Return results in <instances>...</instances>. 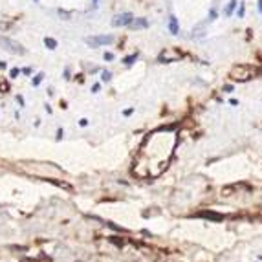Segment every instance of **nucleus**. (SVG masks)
Masks as SVG:
<instances>
[{"instance_id": "1", "label": "nucleus", "mask_w": 262, "mask_h": 262, "mask_svg": "<svg viewBox=\"0 0 262 262\" xmlns=\"http://www.w3.org/2000/svg\"><path fill=\"white\" fill-rule=\"evenodd\" d=\"M0 46H2V50H6L11 55H26V48L20 44L19 40H13L9 37L0 35Z\"/></svg>"}, {"instance_id": "2", "label": "nucleus", "mask_w": 262, "mask_h": 262, "mask_svg": "<svg viewBox=\"0 0 262 262\" xmlns=\"http://www.w3.org/2000/svg\"><path fill=\"white\" fill-rule=\"evenodd\" d=\"M114 37L112 35H95V37H86L84 42L90 46V48H99V46H108L114 42Z\"/></svg>"}, {"instance_id": "3", "label": "nucleus", "mask_w": 262, "mask_h": 262, "mask_svg": "<svg viewBox=\"0 0 262 262\" xmlns=\"http://www.w3.org/2000/svg\"><path fill=\"white\" fill-rule=\"evenodd\" d=\"M134 19V15L130 13V11H125V13H119V15H116L114 20H112V26H116V28H123V26H128L130 22Z\"/></svg>"}, {"instance_id": "4", "label": "nucleus", "mask_w": 262, "mask_h": 262, "mask_svg": "<svg viewBox=\"0 0 262 262\" xmlns=\"http://www.w3.org/2000/svg\"><path fill=\"white\" fill-rule=\"evenodd\" d=\"M132 29H147L149 28V20L143 19V17H140V19H132V22L128 24Z\"/></svg>"}, {"instance_id": "5", "label": "nucleus", "mask_w": 262, "mask_h": 262, "mask_svg": "<svg viewBox=\"0 0 262 262\" xmlns=\"http://www.w3.org/2000/svg\"><path fill=\"white\" fill-rule=\"evenodd\" d=\"M169 31H171L172 35H180V26H178V19H176L174 15H171V17H169Z\"/></svg>"}, {"instance_id": "6", "label": "nucleus", "mask_w": 262, "mask_h": 262, "mask_svg": "<svg viewBox=\"0 0 262 262\" xmlns=\"http://www.w3.org/2000/svg\"><path fill=\"white\" fill-rule=\"evenodd\" d=\"M237 6H238V2H237V0H229V4L224 7V17H231Z\"/></svg>"}, {"instance_id": "7", "label": "nucleus", "mask_w": 262, "mask_h": 262, "mask_svg": "<svg viewBox=\"0 0 262 262\" xmlns=\"http://www.w3.org/2000/svg\"><path fill=\"white\" fill-rule=\"evenodd\" d=\"M44 46L48 48V50H57V40L53 39V37H44Z\"/></svg>"}, {"instance_id": "8", "label": "nucleus", "mask_w": 262, "mask_h": 262, "mask_svg": "<svg viewBox=\"0 0 262 262\" xmlns=\"http://www.w3.org/2000/svg\"><path fill=\"white\" fill-rule=\"evenodd\" d=\"M138 59H140V53L136 51V53H132V55L125 57V59H123V64H125V66H132V64H134V62H136Z\"/></svg>"}, {"instance_id": "9", "label": "nucleus", "mask_w": 262, "mask_h": 262, "mask_svg": "<svg viewBox=\"0 0 262 262\" xmlns=\"http://www.w3.org/2000/svg\"><path fill=\"white\" fill-rule=\"evenodd\" d=\"M44 77H46V75H44V72H39V73H37V75H35V77L31 79V84H33V86H39L40 82H42V79H44Z\"/></svg>"}, {"instance_id": "10", "label": "nucleus", "mask_w": 262, "mask_h": 262, "mask_svg": "<svg viewBox=\"0 0 262 262\" xmlns=\"http://www.w3.org/2000/svg\"><path fill=\"white\" fill-rule=\"evenodd\" d=\"M101 81H103V82L112 81V72H110V70H103V72H101Z\"/></svg>"}, {"instance_id": "11", "label": "nucleus", "mask_w": 262, "mask_h": 262, "mask_svg": "<svg viewBox=\"0 0 262 262\" xmlns=\"http://www.w3.org/2000/svg\"><path fill=\"white\" fill-rule=\"evenodd\" d=\"M19 75H20V70H19V68H11V70H9V79H17Z\"/></svg>"}, {"instance_id": "12", "label": "nucleus", "mask_w": 262, "mask_h": 262, "mask_svg": "<svg viewBox=\"0 0 262 262\" xmlns=\"http://www.w3.org/2000/svg\"><path fill=\"white\" fill-rule=\"evenodd\" d=\"M200 216H207V218H215V220H220L222 216L216 213H200Z\"/></svg>"}, {"instance_id": "13", "label": "nucleus", "mask_w": 262, "mask_h": 262, "mask_svg": "<svg viewBox=\"0 0 262 262\" xmlns=\"http://www.w3.org/2000/svg\"><path fill=\"white\" fill-rule=\"evenodd\" d=\"M237 15H238V19H242L244 15H246V4L240 2V6H238V11H237Z\"/></svg>"}, {"instance_id": "14", "label": "nucleus", "mask_w": 262, "mask_h": 262, "mask_svg": "<svg viewBox=\"0 0 262 262\" xmlns=\"http://www.w3.org/2000/svg\"><path fill=\"white\" fill-rule=\"evenodd\" d=\"M57 13H59V17H62L64 20H70V17H72V13H70V11H64V9H59Z\"/></svg>"}, {"instance_id": "15", "label": "nucleus", "mask_w": 262, "mask_h": 262, "mask_svg": "<svg viewBox=\"0 0 262 262\" xmlns=\"http://www.w3.org/2000/svg\"><path fill=\"white\" fill-rule=\"evenodd\" d=\"M103 59H104V60H108V62H110V60H114V53H112V51H104V55H103Z\"/></svg>"}, {"instance_id": "16", "label": "nucleus", "mask_w": 262, "mask_h": 262, "mask_svg": "<svg viewBox=\"0 0 262 262\" xmlns=\"http://www.w3.org/2000/svg\"><path fill=\"white\" fill-rule=\"evenodd\" d=\"M31 72H33V70H31L29 66H26V68H22V70H20V73H24V75H31Z\"/></svg>"}, {"instance_id": "17", "label": "nucleus", "mask_w": 262, "mask_h": 262, "mask_svg": "<svg viewBox=\"0 0 262 262\" xmlns=\"http://www.w3.org/2000/svg\"><path fill=\"white\" fill-rule=\"evenodd\" d=\"M216 19V9H211L209 11V20H215Z\"/></svg>"}, {"instance_id": "18", "label": "nucleus", "mask_w": 262, "mask_h": 262, "mask_svg": "<svg viewBox=\"0 0 262 262\" xmlns=\"http://www.w3.org/2000/svg\"><path fill=\"white\" fill-rule=\"evenodd\" d=\"M99 90H101V84H99V82H95V84L92 86V92H94V94H97Z\"/></svg>"}, {"instance_id": "19", "label": "nucleus", "mask_w": 262, "mask_h": 262, "mask_svg": "<svg viewBox=\"0 0 262 262\" xmlns=\"http://www.w3.org/2000/svg\"><path fill=\"white\" fill-rule=\"evenodd\" d=\"M64 79H66V81L72 79V77H70V68H64Z\"/></svg>"}, {"instance_id": "20", "label": "nucleus", "mask_w": 262, "mask_h": 262, "mask_svg": "<svg viewBox=\"0 0 262 262\" xmlns=\"http://www.w3.org/2000/svg\"><path fill=\"white\" fill-rule=\"evenodd\" d=\"M79 125H81V127H88V119H86V118H82V119L79 121Z\"/></svg>"}, {"instance_id": "21", "label": "nucleus", "mask_w": 262, "mask_h": 262, "mask_svg": "<svg viewBox=\"0 0 262 262\" xmlns=\"http://www.w3.org/2000/svg\"><path fill=\"white\" fill-rule=\"evenodd\" d=\"M17 103H19L20 106H24V97H22V95H17Z\"/></svg>"}, {"instance_id": "22", "label": "nucleus", "mask_w": 262, "mask_h": 262, "mask_svg": "<svg viewBox=\"0 0 262 262\" xmlns=\"http://www.w3.org/2000/svg\"><path fill=\"white\" fill-rule=\"evenodd\" d=\"M224 92H233V86H231V84H225V86H224Z\"/></svg>"}, {"instance_id": "23", "label": "nucleus", "mask_w": 262, "mask_h": 262, "mask_svg": "<svg viewBox=\"0 0 262 262\" xmlns=\"http://www.w3.org/2000/svg\"><path fill=\"white\" fill-rule=\"evenodd\" d=\"M62 136H64V132H62V128H59V130H57V140H60Z\"/></svg>"}, {"instance_id": "24", "label": "nucleus", "mask_w": 262, "mask_h": 262, "mask_svg": "<svg viewBox=\"0 0 262 262\" xmlns=\"http://www.w3.org/2000/svg\"><path fill=\"white\" fill-rule=\"evenodd\" d=\"M132 112H134V108H127V110H125V116H130Z\"/></svg>"}, {"instance_id": "25", "label": "nucleus", "mask_w": 262, "mask_h": 262, "mask_svg": "<svg viewBox=\"0 0 262 262\" xmlns=\"http://www.w3.org/2000/svg\"><path fill=\"white\" fill-rule=\"evenodd\" d=\"M6 68H7V64L4 60H0V70H6Z\"/></svg>"}, {"instance_id": "26", "label": "nucleus", "mask_w": 262, "mask_h": 262, "mask_svg": "<svg viewBox=\"0 0 262 262\" xmlns=\"http://www.w3.org/2000/svg\"><path fill=\"white\" fill-rule=\"evenodd\" d=\"M6 28H9V24H6V22H0V29H6Z\"/></svg>"}, {"instance_id": "27", "label": "nucleus", "mask_w": 262, "mask_h": 262, "mask_svg": "<svg viewBox=\"0 0 262 262\" xmlns=\"http://www.w3.org/2000/svg\"><path fill=\"white\" fill-rule=\"evenodd\" d=\"M92 6H94V7H97V6H99V0H92Z\"/></svg>"}, {"instance_id": "28", "label": "nucleus", "mask_w": 262, "mask_h": 262, "mask_svg": "<svg viewBox=\"0 0 262 262\" xmlns=\"http://www.w3.org/2000/svg\"><path fill=\"white\" fill-rule=\"evenodd\" d=\"M259 11L262 13V0H259Z\"/></svg>"}, {"instance_id": "29", "label": "nucleus", "mask_w": 262, "mask_h": 262, "mask_svg": "<svg viewBox=\"0 0 262 262\" xmlns=\"http://www.w3.org/2000/svg\"><path fill=\"white\" fill-rule=\"evenodd\" d=\"M33 2H39V0H33Z\"/></svg>"}]
</instances>
